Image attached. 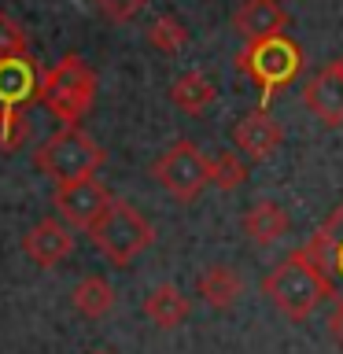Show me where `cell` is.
<instances>
[{
  "mask_svg": "<svg viewBox=\"0 0 343 354\" xmlns=\"http://www.w3.org/2000/svg\"><path fill=\"white\" fill-rule=\"evenodd\" d=\"M262 295L288 321H306L325 299H332V284L314 262L310 248H295L262 277Z\"/></svg>",
  "mask_w": 343,
  "mask_h": 354,
  "instance_id": "obj_1",
  "label": "cell"
},
{
  "mask_svg": "<svg viewBox=\"0 0 343 354\" xmlns=\"http://www.w3.org/2000/svg\"><path fill=\"white\" fill-rule=\"evenodd\" d=\"M303 63H306L303 48L288 33H277V37H266V41H251L237 52V71L248 74L262 88V107L303 74Z\"/></svg>",
  "mask_w": 343,
  "mask_h": 354,
  "instance_id": "obj_2",
  "label": "cell"
},
{
  "mask_svg": "<svg viewBox=\"0 0 343 354\" xmlns=\"http://www.w3.org/2000/svg\"><path fill=\"white\" fill-rule=\"evenodd\" d=\"M104 148L77 126H63L55 137H48L33 151V162L44 177H52L55 185H71L82 177H96V170L104 166Z\"/></svg>",
  "mask_w": 343,
  "mask_h": 354,
  "instance_id": "obj_3",
  "label": "cell"
},
{
  "mask_svg": "<svg viewBox=\"0 0 343 354\" xmlns=\"http://www.w3.org/2000/svg\"><path fill=\"white\" fill-rule=\"evenodd\" d=\"M96 100V74L82 55H63L52 71H44L41 104L52 111L63 126H77Z\"/></svg>",
  "mask_w": 343,
  "mask_h": 354,
  "instance_id": "obj_4",
  "label": "cell"
},
{
  "mask_svg": "<svg viewBox=\"0 0 343 354\" xmlns=\"http://www.w3.org/2000/svg\"><path fill=\"white\" fill-rule=\"evenodd\" d=\"M89 236H93L96 251L104 254L107 262L129 266L137 254H144L155 243V229H151V221L144 218L133 203L115 199V203L107 207V214L89 229Z\"/></svg>",
  "mask_w": 343,
  "mask_h": 354,
  "instance_id": "obj_5",
  "label": "cell"
},
{
  "mask_svg": "<svg viewBox=\"0 0 343 354\" xmlns=\"http://www.w3.org/2000/svg\"><path fill=\"white\" fill-rule=\"evenodd\" d=\"M151 177L177 199V203H196L199 192H203L210 185V177H214V159H207L192 140H177L151 162Z\"/></svg>",
  "mask_w": 343,
  "mask_h": 354,
  "instance_id": "obj_6",
  "label": "cell"
},
{
  "mask_svg": "<svg viewBox=\"0 0 343 354\" xmlns=\"http://www.w3.org/2000/svg\"><path fill=\"white\" fill-rule=\"evenodd\" d=\"M52 203H55L59 218L71 229H85L89 232L100 218L107 214V207L115 203V196H111L96 177H82V181H71V185H55Z\"/></svg>",
  "mask_w": 343,
  "mask_h": 354,
  "instance_id": "obj_7",
  "label": "cell"
},
{
  "mask_svg": "<svg viewBox=\"0 0 343 354\" xmlns=\"http://www.w3.org/2000/svg\"><path fill=\"white\" fill-rule=\"evenodd\" d=\"M44 71L30 52L0 55V111H26L41 104Z\"/></svg>",
  "mask_w": 343,
  "mask_h": 354,
  "instance_id": "obj_8",
  "label": "cell"
},
{
  "mask_svg": "<svg viewBox=\"0 0 343 354\" xmlns=\"http://www.w3.org/2000/svg\"><path fill=\"white\" fill-rule=\"evenodd\" d=\"M303 104L325 126H343V55L321 66L303 85Z\"/></svg>",
  "mask_w": 343,
  "mask_h": 354,
  "instance_id": "obj_9",
  "label": "cell"
},
{
  "mask_svg": "<svg viewBox=\"0 0 343 354\" xmlns=\"http://www.w3.org/2000/svg\"><path fill=\"white\" fill-rule=\"evenodd\" d=\"M232 144H237V151L243 159H270V155L284 144V126L266 107L248 111V115L232 126Z\"/></svg>",
  "mask_w": 343,
  "mask_h": 354,
  "instance_id": "obj_10",
  "label": "cell"
},
{
  "mask_svg": "<svg viewBox=\"0 0 343 354\" xmlns=\"http://www.w3.org/2000/svg\"><path fill=\"white\" fill-rule=\"evenodd\" d=\"M306 248L314 254V262L321 266V273L328 277L332 295L340 299L343 295V203L317 225V232L310 236Z\"/></svg>",
  "mask_w": 343,
  "mask_h": 354,
  "instance_id": "obj_11",
  "label": "cell"
},
{
  "mask_svg": "<svg viewBox=\"0 0 343 354\" xmlns=\"http://www.w3.org/2000/svg\"><path fill=\"white\" fill-rule=\"evenodd\" d=\"M232 30L243 37V44L277 37L288 30V11L281 8V0H243L232 15Z\"/></svg>",
  "mask_w": 343,
  "mask_h": 354,
  "instance_id": "obj_12",
  "label": "cell"
},
{
  "mask_svg": "<svg viewBox=\"0 0 343 354\" xmlns=\"http://www.w3.org/2000/svg\"><path fill=\"white\" fill-rule=\"evenodd\" d=\"M22 251H26L37 266L52 270V266H59L66 254L74 251L71 225H66L63 218H44V221H37V225L26 232V240H22Z\"/></svg>",
  "mask_w": 343,
  "mask_h": 354,
  "instance_id": "obj_13",
  "label": "cell"
},
{
  "mask_svg": "<svg viewBox=\"0 0 343 354\" xmlns=\"http://www.w3.org/2000/svg\"><path fill=\"white\" fill-rule=\"evenodd\" d=\"M288 229H292V218H288V210L281 203H273V199H259V203H251V210L243 214V232H248L251 243H259V248H270V243H277L281 236H288Z\"/></svg>",
  "mask_w": 343,
  "mask_h": 354,
  "instance_id": "obj_14",
  "label": "cell"
},
{
  "mask_svg": "<svg viewBox=\"0 0 343 354\" xmlns=\"http://www.w3.org/2000/svg\"><path fill=\"white\" fill-rule=\"evenodd\" d=\"M196 292H199V299H203L210 310H229L240 299L243 281H240V273L232 270V266H221L218 262V266H207V270L199 273Z\"/></svg>",
  "mask_w": 343,
  "mask_h": 354,
  "instance_id": "obj_15",
  "label": "cell"
},
{
  "mask_svg": "<svg viewBox=\"0 0 343 354\" xmlns=\"http://www.w3.org/2000/svg\"><path fill=\"white\" fill-rule=\"evenodd\" d=\"M214 96H218V88L203 71H185L181 77H174V85H170L174 107L185 111V115H203V111L214 104Z\"/></svg>",
  "mask_w": 343,
  "mask_h": 354,
  "instance_id": "obj_16",
  "label": "cell"
},
{
  "mask_svg": "<svg viewBox=\"0 0 343 354\" xmlns=\"http://www.w3.org/2000/svg\"><path fill=\"white\" fill-rule=\"evenodd\" d=\"M144 314L159 328H177L188 317V299L177 284H155L144 299Z\"/></svg>",
  "mask_w": 343,
  "mask_h": 354,
  "instance_id": "obj_17",
  "label": "cell"
},
{
  "mask_svg": "<svg viewBox=\"0 0 343 354\" xmlns=\"http://www.w3.org/2000/svg\"><path fill=\"white\" fill-rule=\"evenodd\" d=\"M74 310L82 317H104L111 306H115V288H111L104 277H82L74 284Z\"/></svg>",
  "mask_w": 343,
  "mask_h": 354,
  "instance_id": "obj_18",
  "label": "cell"
},
{
  "mask_svg": "<svg viewBox=\"0 0 343 354\" xmlns=\"http://www.w3.org/2000/svg\"><path fill=\"white\" fill-rule=\"evenodd\" d=\"M148 44L155 52H163V55H177L188 44V30H185V22L181 19H174V15H159L148 26Z\"/></svg>",
  "mask_w": 343,
  "mask_h": 354,
  "instance_id": "obj_19",
  "label": "cell"
},
{
  "mask_svg": "<svg viewBox=\"0 0 343 354\" xmlns=\"http://www.w3.org/2000/svg\"><path fill=\"white\" fill-rule=\"evenodd\" d=\"M248 181V162H243L240 151H221L214 159V177H210V185L218 188V192H237V188Z\"/></svg>",
  "mask_w": 343,
  "mask_h": 354,
  "instance_id": "obj_20",
  "label": "cell"
},
{
  "mask_svg": "<svg viewBox=\"0 0 343 354\" xmlns=\"http://www.w3.org/2000/svg\"><path fill=\"white\" fill-rule=\"evenodd\" d=\"M30 137V122L22 111H0V151H15Z\"/></svg>",
  "mask_w": 343,
  "mask_h": 354,
  "instance_id": "obj_21",
  "label": "cell"
},
{
  "mask_svg": "<svg viewBox=\"0 0 343 354\" xmlns=\"http://www.w3.org/2000/svg\"><path fill=\"white\" fill-rule=\"evenodd\" d=\"M89 4H93L104 19H111V22H129V19H137L151 0H89Z\"/></svg>",
  "mask_w": 343,
  "mask_h": 354,
  "instance_id": "obj_22",
  "label": "cell"
},
{
  "mask_svg": "<svg viewBox=\"0 0 343 354\" xmlns=\"http://www.w3.org/2000/svg\"><path fill=\"white\" fill-rule=\"evenodd\" d=\"M19 52H26V30L8 11H0V55H19Z\"/></svg>",
  "mask_w": 343,
  "mask_h": 354,
  "instance_id": "obj_23",
  "label": "cell"
},
{
  "mask_svg": "<svg viewBox=\"0 0 343 354\" xmlns=\"http://www.w3.org/2000/svg\"><path fill=\"white\" fill-rule=\"evenodd\" d=\"M328 332H332V339H340L343 343V295L332 303V314H328Z\"/></svg>",
  "mask_w": 343,
  "mask_h": 354,
  "instance_id": "obj_24",
  "label": "cell"
},
{
  "mask_svg": "<svg viewBox=\"0 0 343 354\" xmlns=\"http://www.w3.org/2000/svg\"><path fill=\"white\" fill-rule=\"evenodd\" d=\"M93 354H111V351H93Z\"/></svg>",
  "mask_w": 343,
  "mask_h": 354,
  "instance_id": "obj_25",
  "label": "cell"
}]
</instances>
